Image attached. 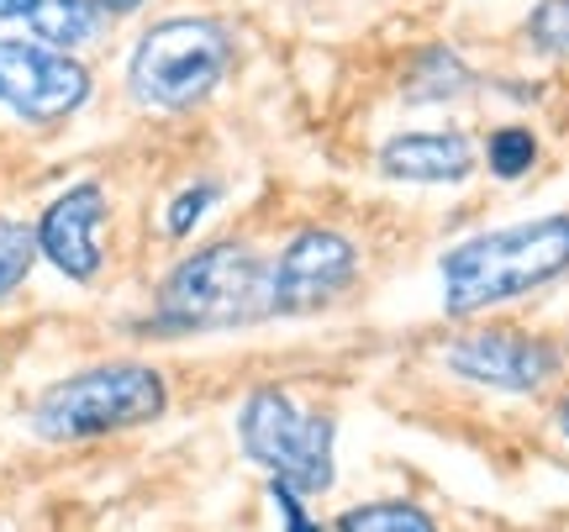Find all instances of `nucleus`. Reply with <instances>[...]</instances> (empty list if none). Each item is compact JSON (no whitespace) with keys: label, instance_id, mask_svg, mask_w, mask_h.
<instances>
[{"label":"nucleus","instance_id":"39448f33","mask_svg":"<svg viewBox=\"0 0 569 532\" xmlns=\"http://www.w3.org/2000/svg\"><path fill=\"white\" fill-rule=\"evenodd\" d=\"M238 438L253 464H264L290 491L317 495L332 485V416L301 411L284 390H253L238 411Z\"/></svg>","mask_w":569,"mask_h":532},{"label":"nucleus","instance_id":"412c9836","mask_svg":"<svg viewBox=\"0 0 569 532\" xmlns=\"http://www.w3.org/2000/svg\"><path fill=\"white\" fill-rule=\"evenodd\" d=\"M559 432H565V438H569V401H565V406H559Z\"/></svg>","mask_w":569,"mask_h":532},{"label":"nucleus","instance_id":"f3484780","mask_svg":"<svg viewBox=\"0 0 569 532\" xmlns=\"http://www.w3.org/2000/svg\"><path fill=\"white\" fill-rule=\"evenodd\" d=\"M217 195H222V184H211V180L184 184L180 195L169 201V211H163V232H169V238H190V232L201 227L206 211L217 205Z\"/></svg>","mask_w":569,"mask_h":532},{"label":"nucleus","instance_id":"423d86ee","mask_svg":"<svg viewBox=\"0 0 569 532\" xmlns=\"http://www.w3.org/2000/svg\"><path fill=\"white\" fill-rule=\"evenodd\" d=\"M90 101V69L38 38H0V106L21 122H63Z\"/></svg>","mask_w":569,"mask_h":532},{"label":"nucleus","instance_id":"4468645a","mask_svg":"<svg viewBox=\"0 0 569 532\" xmlns=\"http://www.w3.org/2000/svg\"><path fill=\"white\" fill-rule=\"evenodd\" d=\"M32 264H38V232L17 217H0V301L27 285Z\"/></svg>","mask_w":569,"mask_h":532},{"label":"nucleus","instance_id":"7ed1b4c3","mask_svg":"<svg viewBox=\"0 0 569 532\" xmlns=\"http://www.w3.org/2000/svg\"><path fill=\"white\" fill-rule=\"evenodd\" d=\"M163 406H169V385L159 369L117 359L42 390V401L32 406V432L42 443H90L153 422Z\"/></svg>","mask_w":569,"mask_h":532},{"label":"nucleus","instance_id":"9b49d317","mask_svg":"<svg viewBox=\"0 0 569 532\" xmlns=\"http://www.w3.org/2000/svg\"><path fill=\"white\" fill-rule=\"evenodd\" d=\"M101 6L96 0H38V11H32V32H38V42H48V48H80V42H90L96 32H101Z\"/></svg>","mask_w":569,"mask_h":532},{"label":"nucleus","instance_id":"ddd939ff","mask_svg":"<svg viewBox=\"0 0 569 532\" xmlns=\"http://www.w3.org/2000/svg\"><path fill=\"white\" fill-rule=\"evenodd\" d=\"M338 532H438V522L411 506V501H369V506H348L338 522Z\"/></svg>","mask_w":569,"mask_h":532},{"label":"nucleus","instance_id":"20e7f679","mask_svg":"<svg viewBox=\"0 0 569 532\" xmlns=\"http://www.w3.org/2000/svg\"><path fill=\"white\" fill-rule=\"evenodd\" d=\"M232 38L211 17L153 21L127 59V90L148 111H196L227 80Z\"/></svg>","mask_w":569,"mask_h":532},{"label":"nucleus","instance_id":"f03ea898","mask_svg":"<svg viewBox=\"0 0 569 532\" xmlns=\"http://www.w3.org/2000/svg\"><path fill=\"white\" fill-rule=\"evenodd\" d=\"M274 317L269 301V264L248 243H206L196 253H184L180 264L163 274L153 317L138 332H217V328H248Z\"/></svg>","mask_w":569,"mask_h":532},{"label":"nucleus","instance_id":"6e6552de","mask_svg":"<svg viewBox=\"0 0 569 532\" xmlns=\"http://www.w3.org/2000/svg\"><path fill=\"white\" fill-rule=\"evenodd\" d=\"M448 369L465 374L475 385H490V390H543L559 369V349L549 338H532L522 328H480V332H465L453 338L443 349Z\"/></svg>","mask_w":569,"mask_h":532},{"label":"nucleus","instance_id":"6ab92c4d","mask_svg":"<svg viewBox=\"0 0 569 532\" xmlns=\"http://www.w3.org/2000/svg\"><path fill=\"white\" fill-rule=\"evenodd\" d=\"M38 11V0H0V21H27Z\"/></svg>","mask_w":569,"mask_h":532},{"label":"nucleus","instance_id":"f8f14e48","mask_svg":"<svg viewBox=\"0 0 569 532\" xmlns=\"http://www.w3.org/2000/svg\"><path fill=\"white\" fill-rule=\"evenodd\" d=\"M469 90V69L459 53H448V48H432L417 59V69L407 74V101L411 106H438V101H453V96H465Z\"/></svg>","mask_w":569,"mask_h":532},{"label":"nucleus","instance_id":"aec40b11","mask_svg":"<svg viewBox=\"0 0 569 532\" xmlns=\"http://www.w3.org/2000/svg\"><path fill=\"white\" fill-rule=\"evenodd\" d=\"M96 6H101L106 17H127V11H138L142 0H96Z\"/></svg>","mask_w":569,"mask_h":532},{"label":"nucleus","instance_id":"1a4fd4ad","mask_svg":"<svg viewBox=\"0 0 569 532\" xmlns=\"http://www.w3.org/2000/svg\"><path fill=\"white\" fill-rule=\"evenodd\" d=\"M38 253L48 264L59 269L63 280L74 285H90L96 274L106 269V190L96 180L69 184L63 195L42 205L38 217Z\"/></svg>","mask_w":569,"mask_h":532},{"label":"nucleus","instance_id":"dca6fc26","mask_svg":"<svg viewBox=\"0 0 569 532\" xmlns=\"http://www.w3.org/2000/svg\"><path fill=\"white\" fill-rule=\"evenodd\" d=\"M528 42L549 59H569V0H538L532 6Z\"/></svg>","mask_w":569,"mask_h":532},{"label":"nucleus","instance_id":"2eb2a0df","mask_svg":"<svg viewBox=\"0 0 569 532\" xmlns=\"http://www.w3.org/2000/svg\"><path fill=\"white\" fill-rule=\"evenodd\" d=\"M486 164L496 180H522V174L538 164V138H532L528 127H501V132H490Z\"/></svg>","mask_w":569,"mask_h":532},{"label":"nucleus","instance_id":"0eeeda50","mask_svg":"<svg viewBox=\"0 0 569 532\" xmlns=\"http://www.w3.org/2000/svg\"><path fill=\"white\" fill-rule=\"evenodd\" d=\"M359 280V248L332 227H301L269 264L274 317H317Z\"/></svg>","mask_w":569,"mask_h":532},{"label":"nucleus","instance_id":"9d476101","mask_svg":"<svg viewBox=\"0 0 569 532\" xmlns=\"http://www.w3.org/2000/svg\"><path fill=\"white\" fill-rule=\"evenodd\" d=\"M380 169L401 184H465L475 174V143L465 132H401L380 148Z\"/></svg>","mask_w":569,"mask_h":532},{"label":"nucleus","instance_id":"f257e3e1","mask_svg":"<svg viewBox=\"0 0 569 532\" xmlns=\"http://www.w3.org/2000/svg\"><path fill=\"white\" fill-rule=\"evenodd\" d=\"M438 269H443L448 317H475L486 307L517 301V295L549 285L569 269V211L475 232L459 248H448Z\"/></svg>","mask_w":569,"mask_h":532},{"label":"nucleus","instance_id":"a211bd4d","mask_svg":"<svg viewBox=\"0 0 569 532\" xmlns=\"http://www.w3.org/2000/svg\"><path fill=\"white\" fill-rule=\"evenodd\" d=\"M269 495H274V506L284 512V532H317V522L301 512V491H290L284 480H269Z\"/></svg>","mask_w":569,"mask_h":532}]
</instances>
